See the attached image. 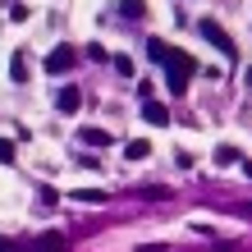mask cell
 I'll use <instances>...</instances> for the list:
<instances>
[{
    "label": "cell",
    "instance_id": "obj_2",
    "mask_svg": "<svg viewBox=\"0 0 252 252\" xmlns=\"http://www.w3.org/2000/svg\"><path fill=\"white\" fill-rule=\"evenodd\" d=\"M197 32H202L206 41H211V46H216L220 55H225V60H229V64H234V60H239V46H234V37H229V32H225V28H220L216 19H202V23H197Z\"/></svg>",
    "mask_w": 252,
    "mask_h": 252
},
{
    "label": "cell",
    "instance_id": "obj_16",
    "mask_svg": "<svg viewBox=\"0 0 252 252\" xmlns=\"http://www.w3.org/2000/svg\"><path fill=\"white\" fill-rule=\"evenodd\" d=\"M0 252H9V239H0Z\"/></svg>",
    "mask_w": 252,
    "mask_h": 252
},
{
    "label": "cell",
    "instance_id": "obj_8",
    "mask_svg": "<svg viewBox=\"0 0 252 252\" xmlns=\"http://www.w3.org/2000/svg\"><path fill=\"white\" fill-rule=\"evenodd\" d=\"M239 160H243V152H239V147H234V142H220V147H216V165H220V170L239 165Z\"/></svg>",
    "mask_w": 252,
    "mask_h": 252
},
{
    "label": "cell",
    "instance_id": "obj_11",
    "mask_svg": "<svg viewBox=\"0 0 252 252\" xmlns=\"http://www.w3.org/2000/svg\"><path fill=\"white\" fill-rule=\"evenodd\" d=\"M78 138H83L87 147H110V142H115V138H110V133H106V128H83V133H78Z\"/></svg>",
    "mask_w": 252,
    "mask_h": 252
},
{
    "label": "cell",
    "instance_id": "obj_6",
    "mask_svg": "<svg viewBox=\"0 0 252 252\" xmlns=\"http://www.w3.org/2000/svg\"><path fill=\"white\" fill-rule=\"evenodd\" d=\"M23 252H64V239H60V234H41V239L23 243Z\"/></svg>",
    "mask_w": 252,
    "mask_h": 252
},
{
    "label": "cell",
    "instance_id": "obj_3",
    "mask_svg": "<svg viewBox=\"0 0 252 252\" xmlns=\"http://www.w3.org/2000/svg\"><path fill=\"white\" fill-rule=\"evenodd\" d=\"M73 64H78V46H55V51H46V73H69Z\"/></svg>",
    "mask_w": 252,
    "mask_h": 252
},
{
    "label": "cell",
    "instance_id": "obj_5",
    "mask_svg": "<svg viewBox=\"0 0 252 252\" xmlns=\"http://www.w3.org/2000/svg\"><path fill=\"white\" fill-rule=\"evenodd\" d=\"M55 106H60L64 115H73V110L83 106V92H78V87H73V83H64L60 92H55Z\"/></svg>",
    "mask_w": 252,
    "mask_h": 252
},
{
    "label": "cell",
    "instance_id": "obj_10",
    "mask_svg": "<svg viewBox=\"0 0 252 252\" xmlns=\"http://www.w3.org/2000/svg\"><path fill=\"white\" fill-rule=\"evenodd\" d=\"M124 156L128 160H147V156H152V142H147V138H133V142H124Z\"/></svg>",
    "mask_w": 252,
    "mask_h": 252
},
{
    "label": "cell",
    "instance_id": "obj_12",
    "mask_svg": "<svg viewBox=\"0 0 252 252\" xmlns=\"http://www.w3.org/2000/svg\"><path fill=\"white\" fill-rule=\"evenodd\" d=\"M120 14H124V19H142V14H147V0H120Z\"/></svg>",
    "mask_w": 252,
    "mask_h": 252
},
{
    "label": "cell",
    "instance_id": "obj_14",
    "mask_svg": "<svg viewBox=\"0 0 252 252\" xmlns=\"http://www.w3.org/2000/svg\"><path fill=\"white\" fill-rule=\"evenodd\" d=\"M14 156H19V147H14L9 138H0V165H9V160H14Z\"/></svg>",
    "mask_w": 252,
    "mask_h": 252
},
{
    "label": "cell",
    "instance_id": "obj_13",
    "mask_svg": "<svg viewBox=\"0 0 252 252\" xmlns=\"http://www.w3.org/2000/svg\"><path fill=\"white\" fill-rule=\"evenodd\" d=\"M9 73H14V83H28V55H23V51L9 60Z\"/></svg>",
    "mask_w": 252,
    "mask_h": 252
},
{
    "label": "cell",
    "instance_id": "obj_15",
    "mask_svg": "<svg viewBox=\"0 0 252 252\" xmlns=\"http://www.w3.org/2000/svg\"><path fill=\"white\" fill-rule=\"evenodd\" d=\"M243 78H248V87H252V64H248V69H243Z\"/></svg>",
    "mask_w": 252,
    "mask_h": 252
},
{
    "label": "cell",
    "instance_id": "obj_9",
    "mask_svg": "<svg viewBox=\"0 0 252 252\" xmlns=\"http://www.w3.org/2000/svg\"><path fill=\"white\" fill-rule=\"evenodd\" d=\"M73 202H87V206H101V202H110V192H106V188H78V192H73Z\"/></svg>",
    "mask_w": 252,
    "mask_h": 252
},
{
    "label": "cell",
    "instance_id": "obj_4",
    "mask_svg": "<svg viewBox=\"0 0 252 252\" xmlns=\"http://www.w3.org/2000/svg\"><path fill=\"white\" fill-rule=\"evenodd\" d=\"M142 120L156 124V128H165V124H170V106H165V101H156V96L142 101Z\"/></svg>",
    "mask_w": 252,
    "mask_h": 252
},
{
    "label": "cell",
    "instance_id": "obj_7",
    "mask_svg": "<svg viewBox=\"0 0 252 252\" xmlns=\"http://www.w3.org/2000/svg\"><path fill=\"white\" fill-rule=\"evenodd\" d=\"M170 41H160V37H147V60H152V64H165L170 60Z\"/></svg>",
    "mask_w": 252,
    "mask_h": 252
},
{
    "label": "cell",
    "instance_id": "obj_1",
    "mask_svg": "<svg viewBox=\"0 0 252 252\" xmlns=\"http://www.w3.org/2000/svg\"><path fill=\"white\" fill-rule=\"evenodd\" d=\"M192 69H197V64H192V55L174 46L170 60H165V87H170V96H184V92H188V73H192Z\"/></svg>",
    "mask_w": 252,
    "mask_h": 252
}]
</instances>
